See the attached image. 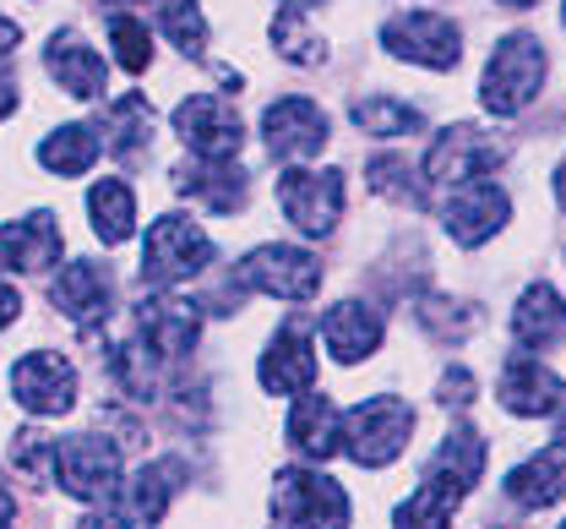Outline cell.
<instances>
[{
  "mask_svg": "<svg viewBox=\"0 0 566 529\" xmlns=\"http://www.w3.org/2000/svg\"><path fill=\"white\" fill-rule=\"evenodd\" d=\"M545 87V50L534 33H506L495 44L491 66H485V82H480V98L491 115H523Z\"/></svg>",
  "mask_w": 566,
  "mask_h": 529,
  "instance_id": "obj_2",
  "label": "cell"
},
{
  "mask_svg": "<svg viewBox=\"0 0 566 529\" xmlns=\"http://www.w3.org/2000/svg\"><path fill=\"white\" fill-rule=\"evenodd\" d=\"M180 458H158V464H147L137 480L126 486V497H120V508H126V519L137 529H153L164 525V508H169V497H175V486H180Z\"/></svg>",
  "mask_w": 566,
  "mask_h": 529,
  "instance_id": "obj_25",
  "label": "cell"
},
{
  "mask_svg": "<svg viewBox=\"0 0 566 529\" xmlns=\"http://www.w3.org/2000/svg\"><path fill=\"white\" fill-rule=\"evenodd\" d=\"M279 203L300 235L322 240V235H333V219L344 208V175L338 169H300V164H289L279 175Z\"/></svg>",
  "mask_w": 566,
  "mask_h": 529,
  "instance_id": "obj_9",
  "label": "cell"
},
{
  "mask_svg": "<svg viewBox=\"0 0 566 529\" xmlns=\"http://www.w3.org/2000/svg\"><path fill=\"white\" fill-rule=\"evenodd\" d=\"M441 404H452V409H463V404H474V377H469L463 366H452V372L441 377Z\"/></svg>",
  "mask_w": 566,
  "mask_h": 529,
  "instance_id": "obj_33",
  "label": "cell"
},
{
  "mask_svg": "<svg viewBox=\"0 0 566 529\" xmlns=\"http://www.w3.org/2000/svg\"><path fill=\"white\" fill-rule=\"evenodd\" d=\"M76 529H120V519H82Z\"/></svg>",
  "mask_w": 566,
  "mask_h": 529,
  "instance_id": "obj_39",
  "label": "cell"
},
{
  "mask_svg": "<svg viewBox=\"0 0 566 529\" xmlns=\"http://www.w3.org/2000/svg\"><path fill=\"white\" fill-rule=\"evenodd\" d=\"M562 22H566V6H562Z\"/></svg>",
  "mask_w": 566,
  "mask_h": 529,
  "instance_id": "obj_41",
  "label": "cell"
},
{
  "mask_svg": "<svg viewBox=\"0 0 566 529\" xmlns=\"http://www.w3.org/2000/svg\"><path fill=\"white\" fill-rule=\"evenodd\" d=\"M273 44H279V55H289V61H300V66H322L327 61V44H322V33L289 6V11H279V22H273Z\"/></svg>",
  "mask_w": 566,
  "mask_h": 529,
  "instance_id": "obj_30",
  "label": "cell"
},
{
  "mask_svg": "<svg viewBox=\"0 0 566 529\" xmlns=\"http://www.w3.org/2000/svg\"><path fill=\"white\" fill-rule=\"evenodd\" d=\"M256 382L268 393H305L316 382V355H311V333L305 322H283L273 333V344L256 361Z\"/></svg>",
  "mask_w": 566,
  "mask_h": 529,
  "instance_id": "obj_16",
  "label": "cell"
},
{
  "mask_svg": "<svg viewBox=\"0 0 566 529\" xmlns=\"http://www.w3.org/2000/svg\"><path fill=\"white\" fill-rule=\"evenodd\" d=\"M409 437H415V409H409L403 398H392V393L365 398L349 421H344V448H349V458L365 464V469L392 464V458L409 448Z\"/></svg>",
  "mask_w": 566,
  "mask_h": 529,
  "instance_id": "obj_3",
  "label": "cell"
},
{
  "mask_svg": "<svg viewBox=\"0 0 566 529\" xmlns=\"http://www.w3.org/2000/svg\"><path fill=\"white\" fill-rule=\"evenodd\" d=\"M556 203H562V208H566V158H562V164H556Z\"/></svg>",
  "mask_w": 566,
  "mask_h": 529,
  "instance_id": "obj_38",
  "label": "cell"
},
{
  "mask_svg": "<svg viewBox=\"0 0 566 529\" xmlns=\"http://www.w3.org/2000/svg\"><path fill=\"white\" fill-rule=\"evenodd\" d=\"M17 311H22V295L0 279V328H11V322H17Z\"/></svg>",
  "mask_w": 566,
  "mask_h": 529,
  "instance_id": "obj_34",
  "label": "cell"
},
{
  "mask_svg": "<svg viewBox=\"0 0 566 529\" xmlns=\"http://www.w3.org/2000/svg\"><path fill=\"white\" fill-rule=\"evenodd\" d=\"M11 519H17V502H11V491L0 486V529H11Z\"/></svg>",
  "mask_w": 566,
  "mask_h": 529,
  "instance_id": "obj_37",
  "label": "cell"
},
{
  "mask_svg": "<svg viewBox=\"0 0 566 529\" xmlns=\"http://www.w3.org/2000/svg\"><path fill=\"white\" fill-rule=\"evenodd\" d=\"M137 333L142 344L164 361H180V355H191L197 350V339H202V311L191 301H175V295H147L137 305Z\"/></svg>",
  "mask_w": 566,
  "mask_h": 529,
  "instance_id": "obj_13",
  "label": "cell"
},
{
  "mask_svg": "<svg viewBox=\"0 0 566 529\" xmlns=\"http://www.w3.org/2000/svg\"><path fill=\"white\" fill-rule=\"evenodd\" d=\"M273 514L289 529H349V497L316 469H283L273 486Z\"/></svg>",
  "mask_w": 566,
  "mask_h": 529,
  "instance_id": "obj_5",
  "label": "cell"
},
{
  "mask_svg": "<svg viewBox=\"0 0 566 529\" xmlns=\"http://www.w3.org/2000/svg\"><path fill=\"white\" fill-rule=\"evenodd\" d=\"M354 126L370 132V137H415V132H424V115L415 104H398V98H359Z\"/></svg>",
  "mask_w": 566,
  "mask_h": 529,
  "instance_id": "obj_28",
  "label": "cell"
},
{
  "mask_svg": "<svg viewBox=\"0 0 566 529\" xmlns=\"http://www.w3.org/2000/svg\"><path fill=\"white\" fill-rule=\"evenodd\" d=\"M44 66H50V76H55L66 93H76V98H98L104 82H109L104 61L93 55V44H87L82 33H55L50 50H44Z\"/></svg>",
  "mask_w": 566,
  "mask_h": 529,
  "instance_id": "obj_22",
  "label": "cell"
},
{
  "mask_svg": "<svg viewBox=\"0 0 566 529\" xmlns=\"http://www.w3.org/2000/svg\"><path fill=\"white\" fill-rule=\"evenodd\" d=\"M11 393L33 415H66L76 404V372L61 350H33L11 366Z\"/></svg>",
  "mask_w": 566,
  "mask_h": 529,
  "instance_id": "obj_12",
  "label": "cell"
},
{
  "mask_svg": "<svg viewBox=\"0 0 566 529\" xmlns=\"http://www.w3.org/2000/svg\"><path fill=\"white\" fill-rule=\"evenodd\" d=\"M501 6H539V0H501Z\"/></svg>",
  "mask_w": 566,
  "mask_h": 529,
  "instance_id": "obj_40",
  "label": "cell"
},
{
  "mask_svg": "<svg viewBox=\"0 0 566 529\" xmlns=\"http://www.w3.org/2000/svg\"><path fill=\"white\" fill-rule=\"evenodd\" d=\"M480 469H485V437H480L474 426H452V437L436 448L430 469H424V486L392 514V525L398 529H447L452 514L463 508V497L474 491Z\"/></svg>",
  "mask_w": 566,
  "mask_h": 529,
  "instance_id": "obj_1",
  "label": "cell"
},
{
  "mask_svg": "<svg viewBox=\"0 0 566 529\" xmlns=\"http://www.w3.org/2000/svg\"><path fill=\"white\" fill-rule=\"evenodd\" d=\"M262 137H268V153H273V158L300 164V158L327 148V115H322L311 98H279V104L262 115Z\"/></svg>",
  "mask_w": 566,
  "mask_h": 529,
  "instance_id": "obj_14",
  "label": "cell"
},
{
  "mask_svg": "<svg viewBox=\"0 0 566 529\" xmlns=\"http://www.w3.org/2000/svg\"><path fill=\"white\" fill-rule=\"evenodd\" d=\"M208 257H212V240L202 235L197 219L164 214V219H153V229H147L142 273H147L153 284H186V279H197V273L208 268Z\"/></svg>",
  "mask_w": 566,
  "mask_h": 529,
  "instance_id": "obj_4",
  "label": "cell"
},
{
  "mask_svg": "<svg viewBox=\"0 0 566 529\" xmlns=\"http://www.w3.org/2000/svg\"><path fill=\"white\" fill-rule=\"evenodd\" d=\"M153 11H158V28H164V39H169L175 50H186V55L202 50V39H208V17H202L197 0H153Z\"/></svg>",
  "mask_w": 566,
  "mask_h": 529,
  "instance_id": "obj_29",
  "label": "cell"
},
{
  "mask_svg": "<svg viewBox=\"0 0 566 529\" xmlns=\"http://www.w3.org/2000/svg\"><path fill=\"white\" fill-rule=\"evenodd\" d=\"M370 191L424 208V175H415V164H403V158H370Z\"/></svg>",
  "mask_w": 566,
  "mask_h": 529,
  "instance_id": "obj_31",
  "label": "cell"
},
{
  "mask_svg": "<svg viewBox=\"0 0 566 529\" xmlns=\"http://www.w3.org/2000/svg\"><path fill=\"white\" fill-rule=\"evenodd\" d=\"M506 219H512V197L495 180H485V175L480 180H463L452 191V203H447V229H452L458 246H485Z\"/></svg>",
  "mask_w": 566,
  "mask_h": 529,
  "instance_id": "obj_15",
  "label": "cell"
},
{
  "mask_svg": "<svg viewBox=\"0 0 566 529\" xmlns=\"http://www.w3.org/2000/svg\"><path fill=\"white\" fill-rule=\"evenodd\" d=\"M55 305L66 311L71 322L82 328V333H93L104 317H109V268L104 262H87V257H76L61 268V279H55Z\"/></svg>",
  "mask_w": 566,
  "mask_h": 529,
  "instance_id": "obj_17",
  "label": "cell"
},
{
  "mask_svg": "<svg viewBox=\"0 0 566 529\" xmlns=\"http://www.w3.org/2000/svg\"><path fill=\"white\" fill-rule=\"evenodd\" d=\"M322 339H327V350H333V361H365L376 344H381V311L365 301H344L333 305L327 317H322Z\"/></svg>",
  "mask_w": 566,
  "mask_h": 529,
  "instance_id": "obj_21",
  "label": "cell"
},
{
  "mask_svg": "<svg viewBox=\"0 0 566 529\" xmlns=\"http://www.w3.org/2000/svg\"><path fill=\"white\" fill-rule=\"evenodd\" d=\"M556 529H566V525H556Z\"/></svg>",
  "mask_w": 566,
  "mask_h": 529,
  "instance_id": "obj_42",
  "label": "cell"
},
{
  "mask_svg": "<svg viewBox=\"0 0 566 529\" xmlns=\"http://www.w3.org/2000/svg\"><path fill=\"white\" fill-rule=\"evenodd\" d=\"M11 110H17V87H11V82H6V76H0V121H6V115H11Z\"/></svg>",
  "mask_w": 566,
  "mask_h": 529,
  "instance_id": "obj_36",
  "label": "cell"
},
{
  "mask_svg": "<svg viewBox=\"0 0 566 529\" xmlns=\"http://www.w3.org/2000/svg\"><path fill=\"white\" fill-rule=\"evenodd\" d=\"M55 469L76 502H104L120 491V443L98 437V432L66 437V443H55Z\"/></svg>",
  "mask_w": 566,
  "mask_h": 529,
  "instance_id": "obj_8",
  "label": "cell"
},
{
  "mask_svg": "<svg viewBox=\"0 0 566 529\" xmlns=\"http://www.w3.org/2000/svg\"><path fill=\"white\" fill-rule=\"evenodd\" d=\"M381 44H387V55L430 66V72H452L458 55H463V33L441 11H403V17H392L381 28Z\"/></svg>",
  "mask_w": 566,
  "mask_h": 529,
  "instance_id": "obj_6",
  "label": "cell"
},
{
  "mask_svg": "<svg viewBox=\"0 0 566 529\" xmlns=\"http://www.w3.org/2000/svg\"><path fill=\"white\" fill-rule=\"evenodd\" d=\"M98 148H104V143H98L93 126H61V132H50V137L39 143V164H44L50 175H87Z\"/></svg>",
  "mask_w": 566,
  "mask_h": 529,
  "instance_id": "obj_27",
  "label": "cell"
},
{
  "mask_svg": "<svg viewBox=\"0 0 566 529\" xmlns=\"http://www.w3.org/2000/svg\"><path fill=\"white\" fill-rule=\"evenodd\" d=\"M240 284L262 290V295H279V301H311L322 290V262L311 251H300V246L268 240V246H256L240 262Z\"/></svg>",
  "mask_w": 566,
  "mask_h": 529,
  "instance_id": "obj_7",
  "label": "cell"
},
{
  "mask_svg": "<svg viewBox=\"0 0 566 529\" xmlns=\"http://www.w3.org/2000/svg\"><path fill=\"white\" fill-rule=\"evenodd\" d=\"M87 219L104 246H126L137 235V191L126 180H98L87 191Z\"/></svg>",
  "mask_w": 566,
  "mask_h": 529,
  "instance_id": "obj_26",
  "label": "cell"
},
{
  "mask_svg": "<svg viewBox=\"0 0 566 529\" xmlns=\"http://www.w3.org/2000/svg\"><path fill=\"white\" fill-rule=\"evenodd\" d=\"M17 44H22V28H17V22H6V17H0V55H11V50H17Z\"/></svg>",
  "mask_w": 566,
  "mask_h": 529,
  "instance_id": "obj_35",
  "label": "cell"
},
{
  "mask_svg": "<svg viewBox=\"0 0 566 529\" xmlns=\"http://www.w3.org/2000/svg\"><path fill=\"white\" fill-rule=\"evenodd\" d=\"M175 132L186 137V148L197 153V158H234L240 143H245V121H240V110L229 104V98H218V93H197V98H186L180 110H175Z\"/></svg>",
  "mask_w": 566,
  "mask_h": 529,
  "instance_id": "obj_10",
  "label": "cell"
},
{
  "mask_svg": "<svg viewBox=\"0 0 566 529\" xmlns=\"http://www.w3.org/2000/svg\"><path fill=\"white\" fill-rule=\"evenodd\" d=\"M501 164V143H491L480 126H452L424 153V186H463Z\"/></svg>",
  "mask_w": 566,
  "mask_h": 529,
  "instance_id": "obj_11",
  "label": "cell"
},
{
  "mask_svg": "<svg viewBox=\"0 0 566 529\" xmlns=\"http://www.w3.org/2000/svg\"><path fill=\"white\" fill-rule=\"evenodd\" d=\"M562 398H566L562 377H556L545 361H534V355L506 361V372H501V404H506L512 415H556Z\"/></svg>",
  "mask_w": 566,
  "mask_h": 529,
  "instance_id": "obj_18",
  "label": "cell"
},
{
  "mask_svg": "<svg viewBox=\"0 0 566 529\" xmlns=\"http://www.w3.org/2000/svg\"><path fill=\"white\" fill-rule=\"evenodd\" d=\"M50 262H61V225L50 214L17 219L0 229V268L11 273H44Z\"/></svg>",
  "mask_w": 566,
  "mask_h": 529,
  "instance_id": "obj_19",
  "label": "cell"
},
{
  "mask_svg": "<svg viewBox=\"0 0 566 529\" xmlns=\"http://www.w3.org/2000/svg\"><path fill=\"white\" fill-rule=\"evenodd\" d=\"M512 339L523 350H551L556 339H566V301L551 284H528L523 301L512 311Z\"/></svg>",
  "mask_w": 566,
  "mask_h": 529,
  "instance_id": "obj_23",
  "label": "cell"
},
{
  "mask_svg": "<svg viewBox=\"0 0 566 529\" xmlns=\"http://www.w3.org/2000/svg\"><path fill=\"white\" fill-rule=\"evenodd\" d=\"M506 497H512L517 508H551V502H562L566 497V443L534 454L528 464H517V469L506 475Z\"/></svg>",
  "mask_w": 566,
  "mask_h": 529,
  "instance_id": "obj_24",
  "label": "cell"
},
{
  "mask_svg": "<svg viewBox=\"0 0 566 529\" xmlns=\"http://www.w3.org/2000/svg\"><path fill=\"white\" fill-rule=\"evenodd\" d=\"M289 443H294V454H305V458H333L344 448V421H338V409H333L327 393H300L294 398V409H289Z\"/></svg>",
  "mask_w": 566,
  "mask_h": 529,
  "instance_id": "obj_20",
  "label": "cell"
},
{
  "mask_svg": "<svg viewBox=\"0 0 566 529\" xmlns=\"http://www.w3.org/2000/svg\"><path fill=\"white\" fill-rule=\"evenodd\" d=\"M109 44H115V61H120L126 72H147V66H153V33L142 28L132 11L109 17Z\"/></svg>",
  "mask_w": 566,
  "mask_h": 529,
  "instance_id": "obj_32",
  "label": "cell"
}]
</instances>
